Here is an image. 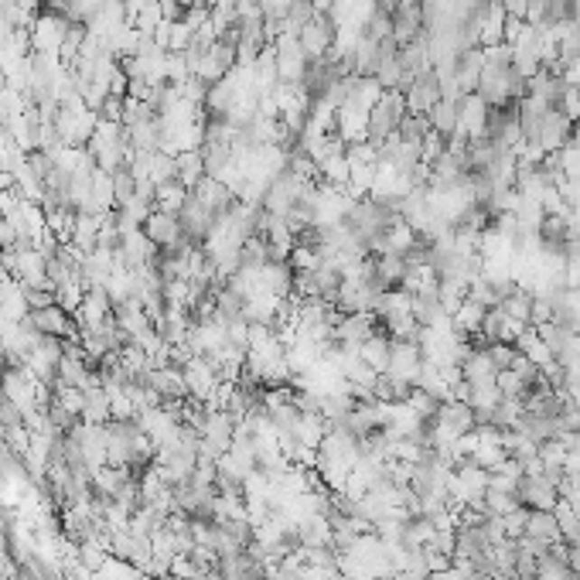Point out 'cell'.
Listing matches in <instances>:
<instances>
[{
  "label": "cell",
  "mask_w": 580,
  "mask_h": 580,
  "mask_svg": "<svg viewBox=\"0 0 580 580\" xmlns=\"http://www.w3.org/2000/svg\"><path fill=\"white\" fill-rule=\"evenodd\" d=\"M359 34H362V38H369V42H376V45H379V42H389V38H393V14H386V11H379V7H376V11H372L366 21H362Z\"/></svg>",
  "instance_id": "cb8c5ba5"
},
{
  "label": "cell",
  "mask_w": 580,
  "mask_h": 580,
  "mask_svg": "<svg viewBox=\"0 0 580 580\" xmlns=\"http://www.w3.org/2000/svg\"><path fill=\"white\" fill-rule=\"evenodd\" d=\"M386 372L416 386L420 372H424V349H420V341H393V345H389V366H386Z\"/></svg>",
  "instance_id": "52a82bcc"
},
{
  "label": "cell",
  "mask_w": 580,
  "mask_h": 580,
  "mask_svg": "<svg viewBox=\"0 0 580 580\" xmlns=\"http://www.w3.org/2000/svg\"><path fill=\"white\" fill-rule=\"evenodd\" d=\"M335 42H338V24L332 21V14H321V11H314V14L304 21V28L297 31V45L304 48L307 59H324Z\"/></svg>",
  "instance_id": "7a4b0ae2"
},
{
  "label": "cell",
  "mask_w": 580,
  "mask_h": 580,
  "mask_svg": "<svg viewBox=\"0 0 580 580\" xmlns=\"http://www.w3.org/2000/svg\"><path fill=\"white\" fill-rule=\"evenodd\" d=\"M553 109H560V113H564L570 123L580 120V89H577V86H570V82H566L564 92H560V99H557V107H553Z\"/></svg>",
  "instance_id": "f1b7e54d"
},
{
  "label": "cell",
  "mask_w": 580,
  "mask_h": 580,
  "mask_svg": "<svg viewBox=\"0 0 580 580\" xmlns=\"http://www.w3.org/2000/svg\"><path fill=\"white\" fill-rule=\"evenodd\" d=\"M28 324L45 338H59V341H79V321L72 311L61 304L42 307V311H28Z\"/></svg>",
  "instance_id": "3957f363"
},
{
  "label": "cell",
  "mask_w": 580,
  "mask_h": 580,
  "mask_svg": "<svg viewBox=\"0 0 580 580\" xmlns=\"http://www.w3.org/2000/svg\"><path fill=\"white\" fill-rule=\"evenodd\" d=\"M516 349L533 362V366H539V369H547L553 362V355H550V349H547V341L539 338V332L536 328H522L519 332V338H516Z\"/></svg>",
  "instance_id": "603a6c76"
},
{
  "label": "cell",
  "mask_w": 580,
  "mask_h": 580,
  "mask_svg": "<svg viewBox=\"0 0 580 580\" xmlns=\"http://www.w3.org/2000/svg\"><path fill=\"white\" fill-rule=\"evenodd\" d=\"M570 140H574V123L566 120L560 109H547V117L539 120L536 144H539L547 154H557V151H564Z\"/></svg>",
  "instance_id": "8fae6325"
},
{
  "label": "cell",
  "mask_w": 580,
  "mask_h": 580,
  "mask_svg": "<svg viewBox=\"0 0 580 580\" xmlns=\"http://www.w3.org/2000/svg\"><path fill=\"white\" fill-rule=\"evenodd\" d=\"M434 420L441 424L444 430H451L454 437H464V434H472L478 424H474V410L468 403H461V399H444L437 413H434Z\"/></svg>",
  "instance_id": "4fadbf2b"
},
{
  "label": "cell",
  "mask_w": 580,
  "mask_h": 580,
  "mask_svg": "<svg viewBox=\"0 0 580 580\" xmlns=\"http://www.w3.org/2000/svg\"><path fill=\"white\" fill-rule=\"evenodd\" d=\"M526 536L536 539V543H543V547L564 543L557 516H553V512H543V509H529V516H526Z\"/></svg>",
  "instance_id": "5bb4252c"
},
{
  "label": "cell",
  "mask_w": 580,
  "mask_h": 580,
  "mask_svg": "<svg viewBox=\"0 0 580 580\" xmlns=\"http://www.w3.org/2000/svg\"><path fill=\"white\" fill-rule=\"evenodd\" d=\"M382 332L379 328V318L372 314V311H355V314H341L335 324V341L341 345H351V349H359L362 341Z\"/></svg>",
  "instance_id": "9c48e42d"
},
{
  "label": "cell",
  "mask_w": 580,
  "mask_h": 580,
  "mask_svg": "<svg viewBox=\"0 0 580 580\" xmlns=\"http://www.w3.org/2000/svg\"><path fill=\"white\" fill-rule=\"evenodd\" d=\"M485 311H489V307H482L478 301L464 297L458 311L451 314V324H454V332H458L461 338H478V335H482V318H485Z\"/></svg>",
  "instance_id": "e0dca14e"
},
{
  "label": "cell",
  "mask_w": 580,
  "mask_h": 580,
  "mask_svg": "<svg viewBox=\"0 0 580 580\" xmlns=\"http://www.w3.org/2000/svg\"><path fill=\"white\" fill-rule=\"evenodd\" d=\"M182 376L188 386V399H195V403H212L219 386H222L219 366L209 355H188L182 362Z\"/></svg>",
  "instance_id": "6da1fadb"
},
{
  "label": "cell",
  "mask_w": 580,
  "mask_h": 580,
  "mask_svg": "<svg viewBox=\"0 0 580 580\" xmlns=\"http://www.w3.org/2000/svg\"><path fill=\"white\" fill-rule=\"evenodd\" d=\"M397 134L407 140V144H416V147H420V144H424V137L430 134V120H427V117H416V113H407V117H403V123H399Z\"/></svg>",
  "instance_id": "4316f807"
},
{
  "label": "cell",
  "mask_w": 580,
  "mask_h": 580,
  "mask_svg": "<svg viewBox=\"0 0 580 580\" xmlns=\"http://www.w3.org/2000/svg\"><path fill=\"white\" fill-rule=\"evenodd\" d=\"M174 178H178L184 188H195V184L205 178V157H201L199 147H195V151L174 154Z\"/></svg>",
  "instance_id": "44dd1931"
},
{
  "label": "cell",
  "mask_w": 580,
  "mask_h": 580,
  "mask_svg": "<svg viewBox=\"0 0 580 580\" xmlns=\"http://www.w3.org/2000/svg\"><path fill=\"white\" fill-rule=\"evenodd\" d=\"M566 458H570V451H566V444L560 441V437H557V441L539 444V461H543V472H564Z\"/></svg>",
  "instance_id": "d4e9b609"
},
{
  "label": "cell",
  "mask_w": 580,
  "mask_h": 580,
  "mask_svg": "<svg viewBox=\"0 0 580 580\" xmlns=\"http://www.w3.org/2000/svg\"><path fill=\"white\" fill-rule=\"evenodd\" d=\"M140 232L151 239L154 249H174V246L182 243H192L182 229V219L171 212H161V209H154V212L147 215V222L140 226Z\"/></svg>",
  "instance_id": "277c9868"
},
{
  "label": "cell",
  "mask_w": 580,
  "mask_h": 580,
  "mask_svg": "<svg viewBox=\"0 0 580 580\" xmlns=\"http://www.w3.org/2000/svg\"><path fill=\"white\" fill-rule=\"evenodd\" d=\"M82 393H86V403H82V416L79 420H86V424H107V420H113L109 393L103 382H92L89 389H82Z\"/></svg>",
  "instance_id": "2e32d148"
},
{
  "label": "cell",
  "mask_w": 580,
  "mask_h": 580,
  "mask_svg": "<svg viewBox=\"0 0 580 580\" xmlns=\"http://www.w3.org/2000/svg\"><path fill=\"white\" fill-rule=\"evenodd\" d=\"M389 345H393V338L386 335V332H376L369 341L359 345V355H362L366 366H372V372H386V366H389Z\"/></svg>",
  "instance_id": "7402d4cb"
},
{
  "label": "cell",
  "mask_w": 580,
  "mask_h": 580,
  "mask_svg": "<svg viewBox=\"0 0 580 580\" xmlns=\"http://www.w3.org/2000/svg\"><path fill=\"white\" fill-rule=\"evenodd\" d=\"M516 499H519L522 509L553 512V505L560 502V489H557V482H550L547 474H522L519 485H516Z\"/></svg>",
  "instance_id": "5b68a950"
},
{
  "label": "cell",
  "mask_w": 580,
  "mask_h": 580,
  "mask_svg": "<svg viewBox=\"0 0 580 580\" xmlns=\"http://www.w3.org/2000/svg\"><path fill=\"white\" fill-rule=\"evenodd\" d=\"M407 109L410 113H416V117H427L430 109H434V103L441 99V79H437V72H434V65L430 69H424L420 76L413 79L410 86H407Z\"/></svg>",
  "instance_id": "ba28073f"
},
{
  "label": "cell",
  "mask_w": 580,
  "mask_h": 580,
  "mask_svg": "<svg viewBox=\"0 0 580 580\" xmlns=\"http://www.w3.org/2000/svg\"><path fill=\"white\" fill-rule=\"evenodd\" d=\"M526 516H529V509H512L509 516H502V526H505V539H522L526 536Z\"/></svg>",
  "instance_id": "4dcf8cb0"
},
{
  "label": "cell",
  "mask_w": 580,
  "mask_h": 580,
  "mask_svg": "<svg viewBox=\"0 0 580 580\" xmlns=\"http://www.w3.org/2000/svg\"><path fill=\"white\" fill-rule=\"evenodd\" d=\"M485 123H489V103L478 92L461 96L458 134H464L468 140H485Z\"/></svg>",
  "instance_id": "7c38bea8"
},
{
  "label": "cell",
  "mask_w": 580,
  "mask_h": 580,
  "mask_svg": "<svg viewBox=\"0 0 580 580\" xmlns=\"http://www.w3.org/2000/svg\"><path fill=\"white\" fill-rule=\"evenodd\" d=\"M499 307L505 311V318H512L519 328H533V290H526L516 284L512 294H509Z\"/></svg>",
  "instance_id": "d6986e66"
},
{
  "label": "cell",
  "mask_w": 580,
  "mask_h": 580,
  "mask_svg": "<svg viewBox=\"0 0 580 580\" xmlns=\"http://www.w3.org/2000/svg\"><path fill=\"white\" fill-rule=\"evenodd\" d=\"M512 509H519L516 491H499V489H485V516H509Z\"/></svg>",
  "instance_id": "484cf974"
},
{
  "label": "cell",
  "mask_w": 580,
  "mask_h": 580,
  "mask_svg": "<svg viewBox=\"0 0 580 580\" xmlns=\"http://www.w3.org/2000/svg\"><path fill=\"white\" fill-rule=\"evenodd\" d=\"M324 434H328V424H324L321 413H301L297 424H294V441L301 444V447H307V451H318Z\"/></svg>",
  "instance_id": "ac0fdd59"
},
{
  "label": "cell",
  "mask_w": 580,
  "mask_h": 580,
  "mask_svg": "<svg viewBox=\"0 0 580 580\" xmlns=\"http://www.w3.org/2000/svg\"><path fill=\"white\" fill-rule=\"evenodd\" d=\"M188 195H192V188H184L178 178H171V182H161L157 188H154V209H161V212H171V215H182Z\"/></svg>",
  "instance_id": "ffe728a7"
},
{
  "label": "cell",
  "mask_w": 580,
  "mask_h": 580,
  "mask_svg": "<svg viewBox=\"0 0 580 580\" xmlns=\"http://www.w3.org/2000/svg\"><path fill=\"white\" fill-rule=\"evenodd\" d=\"M274 59H276V79L280 82H301L307 72V55L304 48L297 45V38L294 34H284V38H276L274 42Z\"/></svg>",
  "instance_id": "8992f818"
},
{
  "label": "cell",
  "mask_w": 580,
  "mask_h": 580,
  "mask_svg": "<svg viewBox=\"0 0 580 580\" xmlns=\"http://www.w3.org/2000/svg\"><path fill=\"white\" fill-rule=\"evenodd\" d=\"M407 407H410L416 416H424V420H434V413H437V407H441V399L430 397V393H424V389H413L410 399H407Z\"/></svg>",
  "instance_id": "83f0119b"
},
{
  "label": "cell",
  "mask_w": 580,
  "mask_h": 580,
  "mask_svg": "<svg viewBox=\"0 0 580 580\" xmlns=\"http://www.w3.org/2000/svg\"><path fill=\"white\" fill-rule=\"evenodd\" d=\"M489 355H491V362H495V369H499V372H505V369H512V362H516L519 349H516V345H509V341H491Z\"/></svg>",
  "instance_id": "f546056e"
},
{
  "label": "cell",
  "mask_w": 580,
  "mask_h": 580,
  "mask_svg": "<svg viewBox=\"0 0 580 580\" xmlns=\"http://www.w3.org/2000/svg\"><path fill=\"white\" fill-rule=\"evenodd\" d=\"M458 113H461V99H447V96H441V99L434 103V109L427 113L430 130L441 134L444 140L454 137V134H458Z\"/></svg>",
  "instance_id": "9a60e30c"
},
{
  "label": "cell",
  "mask_w": 580,
  "mask_h": 580,
  "mask_svg": "<svg viewBox=\"0 0 580 580\" xmlns=\"http://www.w3.org/2000/svg\"><path fill=\"white\" fill-rule=\"evenodd\" d=\"M574 140L580 144V120H574Z\"/></svg>",
  "instance_id": "1f68e13d"
},
{
  "label": "cell",
  "mask_w": 580,
  "mask_h": 580,
  "mask_svg": "<svg viewBox=\"0 0 580 580\" xmlns=\"http://www.w3.org/2000/svg\"><path fill=\"white\" fill-rule=\"evenodd\" d=\"M192 199L199 201L201 209H209L212 215H222L229 212L232 205H236V195H232V188L226 182H219V178H212V174H205L195 188H192Z\"/></svg>",
  "instance_id": "30bf717a"
}]
</instances>
